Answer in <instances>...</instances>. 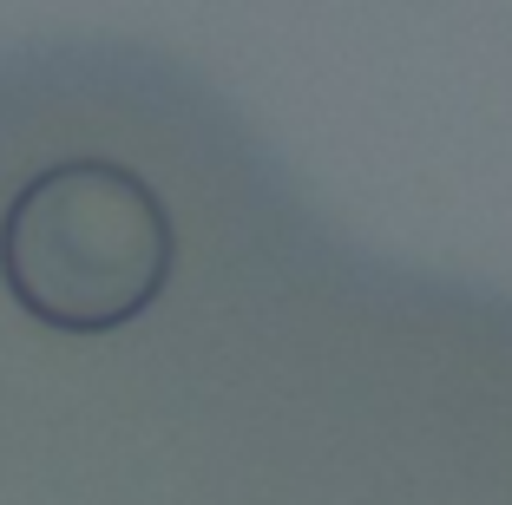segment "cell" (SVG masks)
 I'll return each instance as SVG.
<instances>
[{"label":"cell","instance_id":"6da1fadb","mask_svg":"<svg viewBox=\"0 0 512 505\" xmlns=\"http://www.w3.org/2000/svg\"><path fill=\"white\" fill-rule=\"evenodd\" d=\"M171 210L138 171L73 158L27 178L0 217L7 296L46 328L106 335L165 296L171 283Z\"/></svg>","mask_w":512,"mask_h":505}]
</instances>
